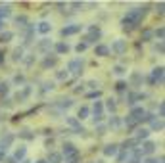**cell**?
<instances>
[{"label":"cell","instance_id":"obj_1","mask_svg":"<svg viewBox=\"0 0 165 163\" xmlns=\"http://www.w3.org/2000/svg\"><path fill=\"white\" fill-rule=\"evenodd\" d=\"M67 71H71V73L79 75L81 71H82V60H81V58H77V60H71L69 65H67Z\"/></svg>","mask_w":165,"mask_h":163},{"label":"cell","instance_id":"obj_2","mask_svg":"<svg viewBox=\"0 0 165 163\" xmlns=\"http://www.w3.org/2000/svg\"><path fill=\"white\" fill-rule=\"evenodd\" d=\"M100 37H102V31L98 29V27H90V35L86 37V42H96ZM85 42V44H86Z\"/></svg>","mask_w":165,"mask_h":163},{"label":"cell","instance_id":"obj_3","mask_svg":"<svg viewBox=\"0 0 165 163\" xmlns=\"http://www.w3.org/2000/svg\"><path fill=\"white\" fill-rule=\"evenodd\" d=\"M81 29H82V25H67V27L62 29V35L63 37H67V35H75V33H79Z\"/></svg>","mask_w":165,"mask_h":163},{"label":"cell","instance_id":"obj_4","mask_svg":"<svg viewBox=\"0 0 165 163\" xmlns=\"http://www.w3.org/2000/svg\"><path fill=\"white\" fill-rule=\"evenodd\" d=\"M111 50L115 52V54H123V52L127 50V42H125V40H121V39L115 40V42H113V46H111Z\"/></svg>","mask_w":165,"mask_h":163},{"label":"cell","instance_id":"obj_5","mask_svg":"<svg viewBox=\"0 0 165 163\" xmlns=\"http://www.w3.org/2000/svg\"><path fill=\"white\" fill-rule=\"evenodd\" d=\"M117 152H119V148L115 146V144H108V146H104V156H106V157L117 156Z\"/></svg>","mask_w":165,"mask_h":163},{"label":"cell","instance_id":"obj_6","mask_svg":"<svg viewBox=\"0 0 165 163\" xmlns=\"http://www.w3.org/2000/svg\"><path fill=\"white\" fill-rule=\"evenodd\" d=\"M144 115H146V111L142 110V107H132V110H131V117H132L135 121L144 119Z\"/></svg>","mask_w":165,"mask_h":163},{"label":"cell","instance_id":"obj_7","mask_svg":"<svg viewBox=\"0 0 165 163\" xmlns=\"http://www.w3.org/2000/svg\"><path fill=\"white\" fill-rule=\"evenodd\" d=\"M142 153H146V156H150V153L155 152V142H152V140H148V142H144V146H142Z\"/></svg>","mask_w":165,"mask_h":163},{"label":"cell","instance_id":"obj_8","mask_svg":"<svg viewBox=\"0 0 165 163\" xmlns=\"http://www.w3.org/2000/svg\"><path fill=\"white\" fill-rule=\"evenodd\" d=\"M73 153H77V148L75 146H73V144L71 142H65V144H63V156H73Z\"/></svg>","mask_w":165,"mask_h":163},{"label":"cell","instance_id":"obj_9","mask_svg":"<svg viewBox=\"0 0 165 163\" xmlns=\"http://www.w3.org/2000/svg\"><path fill=\"white\" fill-rule=\"evenodd\" d=\"M36 29H39V33L46 35V33H50V31H52V25H50L48 21H40V23H39V27H36Z\"/></svg>","mask_w":165,"mask_h":163},{"label":"cell","instance_id":"obj_10","mask_svg":"<svg viewBox=\"0 0 165 163\" xmlns=\"http://www.w3.org/2000/svg\"><path fill=\"white\" fill-rule=\"evenodd\" d=\"M94 52H96V56H102V58H106L108 54H109V48H108V46H104V44H98Z\"/></svg>","mask_w":165,"mask_h":163},{"label":"cell","instance_id":"obj_11","mask_svg":"<svg viewBox=\"0 0 165 163\" xmlns=\"http://www.w3.org/2000/svg\"><path fill=\"white\" fill-rule=\"evenodd\" d=\"M56 52L58 54H67L69 52V44L67 42H56Z\"/></svg>","mask_w":165,"mask_h":163},{"label":"cell","instance_id":"obj_12","mask_svg":"<svg viewBox=\"0 0 165 163\" xmlns=\"http://www.w3.org/2000/svg\"><path fill=\"white\" fill-rule=\"evenodd\" d=\"M152 79L154 81H159V83H161V81H163V67H155V69L152 71Z\"/></svg>","mask_w":165,"mask_h":163},{"label":"cell","instance_id":"obj_13","mask_svg":"<svg viewBox=\"0 0 165 163\" xmlns=\"http://www.w3.org/2000/svg\"><path fill=\"white\" fill-rule=\"evenodd\" d=\"M48 163H62V153H58V152H52L48 156Z\"/></svg>","mask_w":165,"mask_h":163},{"label":"cell","instance_id":"obj_14","mask_svg":"<svg viewBox=\"0 0 165 163\" xmlns=\"http://www.w3.org/2000/svg\"><path fill=\"white\" fill-rule=\"evenodd\" d=\"M13 142V134H10V133H8L6 134V136H4L2 140H0V144H2V148H4V150H6V148L8 146H10V144Z\"/></svg>","mask_w":165,"mask_h":163},{"label":"cell","instance_id":"obj_15","mask_svg":"<svg viewBox=\"0 0 165 163\" xmlns=\"http://www.w3.org/2000/svg\"><path fill=\"white\" fill-rule=\"evenodd\" d=\"M25 153H27V150H25L23 146H19V148L16 150V153H13V159H16V161H17V159H23Z\"/></svg>","mask_w":165,"mask_h":163},{"label":"cell","instance_id":"obj_16","mask_svg":"<svg viewBox=\"0 0 165 163\" xmlns=\"http://www.w3.org/2000/svg\"><path fill=\"white\" fill-rule=\"evenodd\" d=\"M150 123H152V130H161L163 129V121L161 119H152Z\"/></svg>","mask_w":165,"mask_h":163},{"label":"cell","instance_id":"obj_17","mask_svg":"<svg viewBox=\"0 0 165 163\" xmlns=\"http://www.w3.org/2000/svg\"><path fill=\"white\" fill-rule=\"evenodd\" d=\"M148 134H150V130H148V129H138V130H136V140L148 138Z\"/></svg>","mask_w":165,"mask_h":163},{"label":"cell","instance_id":"obj_18","mask_svg":"<svg viewBox=\"0 0 165 163\" xmlns=\"http://www.w3.org/2000/svg\"><path fill=\"white\" fill-rule=\"evenodd\" d=\"M50 46H52V42H50L48 39H44V40H40V42H39V50H42V52H44V50H48Z\"/></svg>","mask_w":165,"mask_h":163},{"label":"cell","instance_id":"obj_19","mask_svg":"<svg viewBox=\"0 0 165 163\" xmlns=\"http://www.w3.org/2000/svg\"><path fill=\"white\" fill-rule=\"evenodd\" d=\"M12 39H13V35L10 33V31H6V33H0V42H10Z\"/></svg>","mask_w":165,"mask_h":163},{"label":"cell","instance_id":"obj_20","mask_svg":"<svg viewBox=\"0 0 165 163\" xmlns=\"http://www.w3.org/2000/svg\"><path fill=\"white\" fill-rule=\"evenodd\" d=\"M23 60V48H16L13 50V61H19Z\"/></svg>","mask_w":165,"mask_h":163},{"label":"cell","instance_id":"obj_21","mask_svg":"<svg viewBox=\"0 0 165 163\" xmlns=\"http://www.w3.org/2000/svg\"><path fill=\"white\" fill-rule=\"evenodd\" d=\"M56 61H58L56 58H46L42 65H44V67H54V65H56Z\"/></svg>","mask_w":165,"mask_h":163},{"label":"cell","instance_id":"obj_22","mask_svg":"<svg viewBox=\"0 0 165 163\" xmlns=\"http://www.w3.org/2000/svg\"><path fill=\"white\" fill-rule=\"evenodd\" d=\"M19 136H21V138H25V140H33V138H35V134L31 133V130H23V133H19Z\"/></svg>","mask_w":165,"mask_h":163},{"label":"cell","instance_id":"obj_23","mask_svg":"<svg viewBox=\"0 0 165 163\" xmlns=\"http://www.w3.org/2000/svg\"><path fill=\"white\" fill-rule=\"evenodd\" d=\"M119 125H121V121H119V117H115V115H113L111 119H109V127H113V129H117Z\"/></svg>","mask_w":165,"mask_h":163},{"label":"cell","instance_id":"obj_24","mask_svg":"<svg viewBox=\"0 0 165 163\" xmlns=\"http://www.w3.org/2000/svg\"><path fill=\"white\" fill-rule=\"evenodd\" d=\"M123 146H125V148H123V150H132V148L136 146V140H127V142L123 144Z\"/></svg>","mask_w":165,"mask_h":163},{"label":"cell","instance_id":"obj_25","mask_svg":"<svg viewBox=\"0 0 165 163\" xmlns=\"http://www.w3.org/2000/svg\"><path fill=\"white\" fill-rule=\"evenodd\" d=\"M113 73H115V75H125L127 69H125V67H121V65H115V67H113Z\"/></svg>","mask_w":165,"mask_h":163},{"label":"cell","instance_id":"obj_26","mask_svg":"<svg viewBox=\"0 0 165 163\" xmlns=\"http://www.w3.org/2000/svg\"><path fill=\"white\" fill-rule=\"evenodd\" d=\"M88 117V107H81L79 110V119H86Z\"/></svg>","mask_w":165,"mask_h":163},{"label":"cell","instance_id":"obj_27","mask_svg":"<svg viewBox=\"0 0 165 163\" xmlns=\"http://www.w3.org/2000/svg\"><path fill=\"white\" fill-rule=\"evenodd\" d=\"M71 104H73L71 98H65V100H59V107H69Z\"/></svg>","mask_w":165,"mask_h":163},{"label":"cell","instance_id":"obj_28","mask_svg":"<svg viewBox=\"0 0 165 163\" xmlns=\"http://www.w3.org/2000/svg\"><path fill=\"white\" fill-rule=\"evenodd\" d=\"M125 125H127V127H129V129H132V127H135V125H136V121H135V119H132V117L129 115V117H125Z\"/></svg>","mask_w":165,"mask_h":163},{"label":"cell","instance_id":"obj_29","mask_svg":"<svg viewBox=\"0 0 165 163\" xmlns=\"http://www.w3.org/2000/svg\"><path fill=\"white\" fill-rule=\"evenodd\" d=\"M152 37H154V33H152V31H150V29H146L144 33H142V39H144V40H150Z\"/></svg>","mask_w":165,"mask_h":163},{"label":"cell","instance_id":"obj_30","mask_svg":"<svg viewBox=\"0 0 165 163\" xmlns=\"http://www.w3.org/2000/svg\"><path fill=\"white\" fill-rule=\"evenodd\" d=\"M67 161H69V163H77V161H79V152L73 153V156H67Z\"/></svg>","mask_w":165,"mask_h":163},{"label":"cell","instance_id":"obj_31","mask_svg":"<svg viewBox=\"0 0 165 163\" xmlns=\"http://www.w3.org/2000/svg\"><path fill=\"white\" fill-rule=\"evenodd\" d=\"M8 90H10L8 83H0V94H8Z\"/></svg>","mask_w":165,"mask_h":163},{"label":"cell","instance_id":"obj_32","mask_svg":"<svg viewBox=\"0 0 165 163\" xmlns=\"http://www.w3.org/2000/svg\"><path fill=\"white\" fill-rule=\"evenodd\" d=\"M67 125L73 127V129H77V127H79V121H77V119H73V117H69V119H67Z\"/></svg>","mask_w":165,"mask_h":163},{"label":"cell","instance_id":"obj_33","mask_svg":"<svg viewBox=\"0 0 165 163\" xmlns=\"http://www.w3.org/2000/svg\"><path fill=\"white\" fill-rule=\"evenodd\" d=\"M106 106H108V110H109V111H115V100H111V98H109Z\"/></svg>","mask_w":165,"mask_h":163},{"label":"cell","instance_id":"obj_34","mask_svg":"<svg viewBox=\"0 0 165 163\" xmlns=\"http://www.w3.org/2000/svg\"><path fill=\"white\" fill-rule=\"evenodd\" d=\"M117 90H119V92H123V90H125L127 88V83H123V81H119V83H117V87H115Z\"/></svg>","mask_w":165,"mask_h":163},{"label":"cell","instance_id":"obj_35","mask_svg":"<svg viewBox=\"0 0 165 163\" xmlns=\"http://www.w3.org/2000/svg\"><path fill=\"white\" fill-rule=\"evenodd\" d=\"M75 50H77V52H85V50H86V44H85V42H79Z\"/></svg>","mask_w":165,"mask_h":163},{"label":"cell","instance_id":"obj_36","mask_svg":"<svg viewBox=\"0 0 165 163\" xmlns=\"http://www.w3.org/2000/svg\"><path fill=\"white\" fill-rule=\"evenodd\" d=\"M131 81H132V83H140V81H142V77H140L138 73H132V77H131Z\"/></svg>","mask_w":165,"mask_h":163},{"label":"cell","instance_id":"obj_37","mask_svg":"<svg viewBox=\"0 0 165 163\" xmlns=\"http://www.w3.org/2000/svg\"><path fill=\"white\" fill-rule=\"evenodd\" d=\"M56 77H58L59 81H62V79H67V71H58V73H56Z\"/></svg>","mask_w":165,"mask_h":163},{"label":"cell","instance_id":"obj_38","mask_svg":"<svg viewBox=\"0 0 165 163\" xmlns=\"http://www.w3.org/2000/svg\"><path fill=\"white\" fill-rule=\"evenodd\" d=\"M23 75H16V77H13V83H16V84H19V83H23Z\"/></svg>","mask_w":165,"mask_h":163},{"label":"cell","instance_id":"obj_39","mask_svg":"<svg viewBox=\"0 0 165 163\" xmlns=\"http://www.w3.org/2000/svg\"><path fill=\"white\" fill-rule=\"evenodd\" d=\"M96 130H98L100 136H102V134H106V127H104V125H98V129H96Z\"/></svg>","mask_w":165,"mask_h":163},{"label":"cell","instance_id":"obj_40","mask_svg":"<svg viewBox=\"0 0 165 163\" xmlns=\"http://www.w3.org/2000/svg\"><path fill=\"white\" fill-rule=\"evenodd\" d=\"M16 21H17V25L21 23V27H23V23H27V17H25V16H21V17H17Z\"/></svg>","mask_w":165,"mask_h":163},{"label":"cell","instance_id":"obj_41","mask_svg":"<svg viewBox=\"0 0 165 163\" xmlns=\"http://www.w3.org/2000/svg\"><path fill=\"white\" fill-rule=\"evenodd\" d=\"M154 35H155V37H158L159 40H161V39H163V29H161V27H159V29H158V31H155V33H154Z\"/></svg>","mask_w":165,"mask_h":163},{"label":"cell","instance_id":"obj_42","mask_svg":"<svg viewBox=\"0 0 165 163\" xmlns=\"http://www.w3.org/2000/svg\"><path fill=\"white\" fill-rule=\"evenodd\" d=\"M161 161H163L161 157H159V161H158V159H154V157H148V159H146L144 163H161Z\"/></svg>","mask_w":165,"mask_h":163},{"label":"cell","instance_id":"obj_43","mask_svg":"<svg viewBox=\"0 0 165 163\" xmlns=\"http://www.w3.org/2000/svg\"><path fill=\"white\" fill-rule=\"evenodd\" d=\"M155 52H159V54L163 52V44H161V42H158V44H155Z\"/></svg>","mask_w":165,"mask_h":163},{"label":"cell","instance_id":"obj_44","mask_svg":"<svg viewBox=\"0 0 165 163\" xmlns=\"http://www.w3.org/2000/svg\"><path fill=\"white\" fill-rule=\"evenodd\" d=\"M54 88V83H44V90H52Z\"/></svg>","mask_w":165,"mask_h":163},{"label":"cell","instance_id":"obj_45","mask_svg":"<svg viewBox=\"0 0 165 163\" xmlns=\"http://www.w3.org/2000/svg\"><path fill=\"white\" fill-rule=\"evenodd\" d=\"M125 157H127V153H125V152H121V153H119V156H117V161H123V159H125Z\"/></svg>","mask_w":165,"mask_h":163},{"label":"cell","instance_id":"obj_46","mask_svg":"<svg viewBox=\"0 0 165 163\" xmlns=\"http://www.w3.org/2000/svg\"><path fill=\"white\" fill-rule=\"evenodd\" d=\"M88 87L90 88H96V87H98V83H96V81H88Z\"/></svg>","mask_w":165,"mask_h":163},{"label":"cell","instance_id":"obj_47","mask_svg":"<svg viewBox=\"0 0 165 163\" xmlns=\"http://www.w3.org/2000/svg\"><path fill=\"white\" fill-rule=\"evenodd\" d=\"M88 96H90V98H98V96H100V90H96V92H90Z\"/></svg>","mask_w":165,"mask_h":163},{"label":"cell","instance_id":"obj_48","mask_svg":"<svg viewBox=\"0 0 165 163\" xmlns=\"http://www.w3.org/2000/svg\"><path fill=\"white\" fill-rule=\"evenodd\" d=\"M2 106H6V107H12V100H4V102H2Z\"/></svg>","mask_w":165,"mask_h":163},{"label":"cell","instance_id":"obj_49","mask_svg":"<svg viewBox=\"0 0 165 163\" xmlns=\"http://www.w3.org/2000/svg\"><path fill=\"white\" fill-rule=\"evenodd\" d=\"M33 61H35V58H33V56H31V58H27V60H25V63H27V65H31Z\"/></svg>","mask_w":165,"mask_h":163},{"label":"cell","instance_id":"obj_50","mask_svg":"<svg viewBox=\"0 0 165 163\" xmlns=\"http://www.w3.org/2000/svg\"><path fill=\"white\" fill-rule=\"evenodd\" d=\"M71 8H82V4H81V2H73Z\"/></svg>","mask_w":165,"mask_h":163},{"label":"cell","instance_id":"obj_51","mask_svg":"<svg viewBox=\"0 0 165 163\" xmlns=\"http://www.w3.org/2000/svg\"><path fill=\"white\" fill-rule=\"evenodd\" d=\"M6 163H16V159H13V157H8V159H6Z\"/></svg>","mask_w":165,"mask_h":163},{"label":"cell","instance_id":"obj_52","mask_svg":"<svg viewBox=\"0 0 165 163\" xmlns=\"http://www.w3.org/2000/svg\"><path fill=\"white\" fill-rule=\"evenodd\" d=\"M129 163H140V159H136V157H132V159H131Z\"/></svg>","mask_w":165,"mask_h":163},{"label":"cell","instance_id":"obj_53","mask_svg":"<svg viewBox=\"0 0 165 163\" xmlns=\"http://www.w3.org/2000/svg\"><path fill=\"white\" fill-rule=\"evenodd\" d=\"M4 61V52H0V63Z\"/></svg>","mask_w":165,"mask_h":163},{"label":"cell","instance_id":"obj_54","mask_svg":"<svg viewBox=\"0 0 165 163\" xmlns=\"http://www.w3.org/2000/svg\"><path fill=\"white\" fill-rule=\"evenodd\" d=\"M36 163H48V161H46V159H39Z\"/></svg>","mask_w":165,"mask_h":163},{"label":"cell","instance_id":"obj_55","mask_svg":"<svg viewBox=\"0 0 165 163\" xmlns=\"http://www.w3.org/2000/svg\"><path fill=\"white\" fill-rule=\"evenodd\" d=\"M2 27H4V23H2V21H0V29H2Z\"/></svg>","mask_w":165,"mask_h":163},{"label":"cell","instance_id":"obj_56","mask_svg":"<svg viewBox=\"0 0 165 163\" xmlns=\"http://www.w3.org/2000/svg\"><path fill=\"white\" fill-rule=\"evenodd\" d=\"M23 163H31V161H23Z\"/></svg>","mask_w":165,"mask_h":163}]
</instances>
